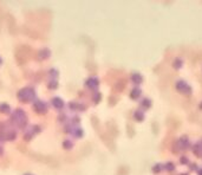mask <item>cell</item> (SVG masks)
<instances>
[{"instance_id": "cell-6", "label": "cell", "mask_w": 202, "mask_h": 175, "mask_svg": "<svg viewBox=\"0 0 202 175\" xmlns=\"http://www.w3.org/2000/svg\"><path fill=\"white\" fill-rule=\"evenodd\" d=\"M193 153L199 156V157H202V141L201 142H197L196 144L193 146Z\"/></svg>"}, {"instance_id": "cell-20", "label": "cell", "mask_w": 202, "mask_h": 175, "mask_svg": "<svg viewBox=\"0 0 202 175\" xmlns=\"http://www.w3.org/2000/svg\"><path fill=\"white\" fill-rule=\"evenodd\" d=\"M57 86H58V83H57V82L52 81L49 83V88H50V89H56Z\"/></svg>"}, {"instance_id": "cell-17", "label": "cell", "mask_w": 202, "mask_h": 175, "mask_svg": "<svg viewBox=\"0 0 202 175\" xmlns=\"http://www.w3.org/2000/svg\"><path fill=\"white\" fill-rule=\"evenodd\" d=\"M0 111H2V112H10L11 109H10L8 105H6V104H1V105H0Z\"/></svg>"}, {"instance_id": "cell-16", "label": "cell", "mask_w": 202, "mask_h": 175, "mask_svg": "<svg viewBox=\"0 0 202 175\" xmlns=\"http://www.w3.org/2000/svg\"><path fill=\"white\" fill-rule=\"evenodd\" d=\"M72 146H73V144H72V142H71V141H69V140H66V141H64V142H63V147H64L65 149H71L72 148Z\"/></svg>"}, {"instance_id": "cell-22", "label": "cell", "mask_w": 202, "mask_h": 175, "mask_svg": "<svg viewBox=\"0 0 202 175\" xmlns=\"http://www.w3.org/2000/svg\"><path fill=\"white\" fill-rule=\"evenodd\" d=\"M50 75H51L52 77H56V76H58V71L54 70V69H51V70H50Z\"/></svg>"}, {"instance_id": "cell-8", "label": "cell", "mask_w": 202, "mask_h": 175, "mask_svg": "<svg viewBox=\"0 0 202 175\" xmlns=\"http://www.w3.org/2000/svg\"><path fill=\"white\" fill-rule=\"evenodd\" d=\"M131 81L134 82L135 84H141L143 82V77L139 73L135 72V73H133V76H131Z\"/></svg>"}, {"instance_id": "cell-10", "label": "cell", "mask_w": 202, "mask_h": 175, "mask_svg": "<svg viewBox=\"0 0 202 175\" xmlns=\"http://www.w3.org/2000/svg\"><path fill=\"white\" fill-rule=\"evenodd\" d=\"M142 94V90L139 89V88H135L131 90V92H130V97L133 98V99H137L139 96Z\"/></svg>"}, {"instance_id": "cell-27", "label": "cell", "mask_w": 202, "mask_h": 175, "mask_svg": "<svg viewBox=\"0 0 202 175\" xmlns=\"http://www.w3.org/2000/svg\"><path fill=\"white\" fill-rule=\"evenodd\" d=\"M1 62H2V60H1V58H0V64H1Z\"/></svg>"}, {"instance_id": "cell-5", "label": "cell", "mask_w": 202, "mask_h": 175, "mask_svg": "<svg viewBox=\"0 0 202 175\" xmlns=\"http://www.w3.org/2000/svg\"><path fill=\"white\" fill-rule=\"evenodd\" d=\"M86 86L88 88H91V89H95V88H97L98 85H99V81H98V78H96V77H90V78H88L86 79Z\"/></svg>"}, {"instance_id": "cell-3", "label": "cell", "mask_w": 202, "mask_h": 175, "mask_svg": "<svg viewBox=\"0 0 202 175\" xmlns=\"http://www.w3.org/2000/svg\"><path fill=\"white\" fill-rule=\"evenodd\" d=\"M189 147V140L187 136H182L177 142H176V151L178 150H186Z\"/></svg>"}, {"instance_id": "cell-28", "label": "cell", "mask_w": 202, "mask_h": 175, "mask_svg": "<svg viewBox=\"0 0 202 175\" xmlns=\"http://www.w3.org/2000/svg\"><path fill=\"white\" fill-rule=\"evenodd\" d=\"M26 175H31V174H26Z\"/></svg>"}, {"instance_id": "cell-14", "label": "cell", "mask_w": 202, "mask_h": 175, "mask_svg": "<svg viewBox=\"0 0 202 175\" xmlns=\"http://www.w3.org/2000/svg\"><path fill=\"white\" fill-rule=\"evenodd\" d=\"M141 105H142L143 108L149 109L150 107H151V101H150L149 98H144V99H142V102H141Z\"/></svg>"}, {"instance_id": "cell-4", "label": "cell", "mask_w": 202, "mask_h": 175, "mask_svg": "<svg viewBox=\"0 0 202 175\" xmlns=\"http://www.w3.org/2000/svg\"><path fill=\"white\" fill-rule=\"evenodd\" d=\"M34 110L37 111V112H40V114H44L45 111H46V104L44 103V102H41V101H36V103H34Z\"/></svg>"}, {"instance_id": "cell-11", "label": "cell", "mask_w": 202, "mask_h": 175, "mask_svg": "<svg viewBox=\"0 0 202 175\" xmlns=\"http://www.w3.org/2000/svg\"><path fill=\"white\" fill-rule=\"evenodd\" d=\"M163 168L167 170V172H174L175 170V164L173 162H167L165 164H163Z\"/></svg>"}, {"instance_id": "cell-26", "label": "cell", "mask_w": 202, "mask_h": 175, "mask_svg": "<svg viewBox=\"0 0 202 175\" xmlns=\"http://www.w3.org/2000/svg\"><path fill=\"white\" fill-rule=\"evenodd\" d=\"M200 109L202 110V102H201V104H200Z\"/></svg>"}, {"instance_id": "cell-2", "label": "cell", "mask_w": 202, "mask_h": 175, "mask_svg": "<svg viewBox=\"0 0 202 175\" xmlns=\"http://www.w3.org/2000/svg\"><path fill=\"white\" fill-rule=\"evenodd\" d=\"M176 89L177 91H180L181 94L190 95L191 94V88L184 81H178L176 83Z\"/></svg>"}, {"instance_id": "cell-18", "label": "cell", "mask_w": 202, "mask_h": 175, "mask_svg": "<svg viewBox=\"0 0 202 175\" xmlns=\"http://www.w3.org/2000/svg\"><path fill=\"white\" fill-rule=\"evenodd\" d=\"M75 131H73V135L76 136V137H81L82 135H83V130H82L81 128H76V129H73Z\"/></svg>"}, {"instance_id": "cell-21", "label": "cell", "mask_w": 202, "mask_h": 175, "mask_svg": "<svg viewBox=\"0 0 202 175\" xmlns=\"http://www.w3.org/2000/svg\"><path fill=\"white\" fill-rule=\"evenodd\" d=\"M94 101L96 103H98V102L101 101V94H99V92H96V95L94 96Z\"/></svg>"}, {"instance_id": "cell-1", "label": "cell", "mask_w": 202, "mask_h": 175, "mask_svg": "<svg viewBox=\"0 0 202 175\" xmlns=\"http://www.w3.org/2000/svg\"><path fill=\"white\" fill-rule=\"evenodd\" d=\"M36 97V94H34V90L31 89V88H25V89H21L19 92H18V98L26 102V101H31Z\"/></svg>"}, {"instance_id": "cell-24", "label": "cell", "mask_w": 202, "mask_h": 175, "mask_svg": "<svg viewBox=\"0 0 202 175\" xmlns=\"http://www.w3.org/2000/svg\"><path fill=\"white\" fill-rule=\"evenodd\" d=\"M197 174L202 175V168H201V169H197Z\"/></svg>"}, {"instance_id": "cell-23", "label": "cell", "mask_w": 202, "mask_h": 175, "mask_svg": "<svg viewBox=\"0 0 202 175\" xmlns=\"http://www.w3.org/2000/svg\"><path fill=\"white\" fill-rule=\"evenodd\" d=\"M199 168H197V164L196 163H191L190 164V170H197Z\"/></svg>"}, {"instance_id": "cell-7", "label": "cell", "mask_w": 202, "mask_h": 175, "mask_svg": "<svg viewBox=\"0 0 202 175\" xmlns=\"http://www.w3.org/2000/svg\"><path fill=\"white\" fill-rule=\"evenodd\" d=\"M52 104H53L54 108H57V109H62L64 107V102H63V99L59 98V97H54L53 99H52Z\"/></svg>"}, {"instance_id": "cell-13", "label": "cell", "mask_w": 202, "mask_h": 175, "mask_svg": "<svg viewBox=\"0 0 202 175\" xmlns=\"http://www.w3.org/2000/svg\"><path fill=\"white\" fill-rule=\"evenodd\" d=\"M182 64H183V62H182V59H180V58H175V59L173 60V67H174V69H181V67H182Z\"/></svg>"}, {"instance_id": "cell-9", "label": "cell", "mask_w": 202, "mask_h": 175, "mask_svg": "<svg viewBox=\"0 0 202 175\" xmlns=\"http://www.w3.org/2000/svg\"><path fill=\"white\" fill-rule=\"evenodd\" d=\"M134 118L137 122L143 121V120H144V114H143V111H141V110H136V111L134 112Z\"/></svg>"}, {"instance_id": "cell-12", "label": "cell", "mask_w": 202, "mask_h": 175, "mask_svg": "<svg viewBox=\"0 0 202 175\" xmlns=\"http://www.w3.org/2000/svg\"><path fill=\"white\" fill-rule=\"evenodd\" d=\"M163 169H164V168H163V164H161V163H156V164L152 166V173H155V174H159Z\"/></svg>"}, {"instance_id": "cell-19", "label": "cell", "mask_w": 202, "mask_h": 175, "mask_svg": "<svg viewBox=\"0 0 202 175\" xmlns=\"http://www.w3.org/2000/svg\"><path fill=\"white\" fill-rule=\"evenodd\" d=\"M180 162H181V164H188L189 159L187 157V156H182V157L180 159Z\"/></svg>"}, {"instance_id": "cell-25", "label": "cell", "mask_w": 202, "mask_h": 175, "mask_svg": "<svg viewBox=\"0 0 202 175\" xmlns=\"http://www.w3.org/2000/svg\"><path fill=\"white\" fill-rule=\"evenodd\" d=\"M180 175H189V174H187V173H182V174H180Z\"/></svg>"}, {"instance_id": "cell-15", "label": "cell", "mask_w": 202, "mask_h": 175, "mask_svg": "<svg viewBox=\"0 0 202 175\" xmlns=\"http://www.w3.org/2000/svg\"><path fill=\"white\" fill-rule=\"evenodd\" d=\"M49 56H50V51L46 50V49H45V50H41L40 52H39V57H40V58H47Z\"/></svg>"}]
</instances>
